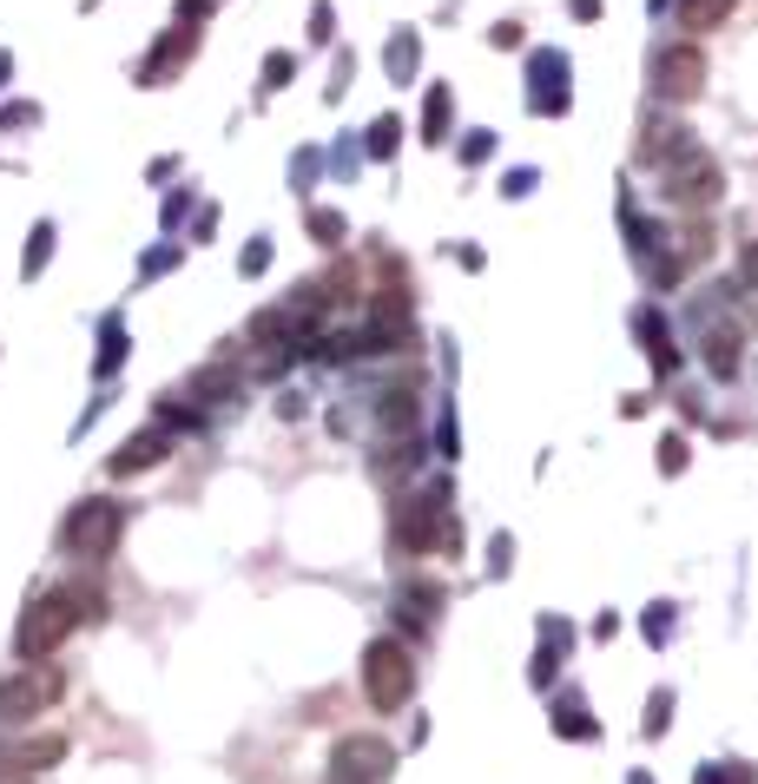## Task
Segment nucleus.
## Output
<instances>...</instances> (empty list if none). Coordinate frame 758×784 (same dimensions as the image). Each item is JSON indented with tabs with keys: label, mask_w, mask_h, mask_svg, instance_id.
I'll return each instance as SVG.
<instances>
[{
	"label": "nucleus",
	"mask_w": 758,
	"mask_h": 784,
	"mask_svg": "<svg viewBox=\"0 0 758 784\" xmlns=\"http://www.w3.org/2000/svg\"><path fill=\"white\" fill-rule=\"evenodd\" d=\"M449 119H455L449 86H429V100H423V139H429V145H442V139H449Z\"/></svg>",
	"instance_id": "16"
},
{
	"label": "nucleus",
	"mask_w": 758,
	"mask_h": 784,
	"mask_svg": "<svg viewBox=\"0 0 758 784\" xmlns=\"http://www.w3.org/2000/svg\"><path fill=\"white\" fill-rule=\"evenodd\" d=\"M409 692H415V659H409V646L389 640V633L370 640V646H363V699H370L376 712H402Z\"/></svg>",
	"instance_id": "2"
},
{
	"label": "nucleus",
	"mask_w": 758,
	"mask_h": 784,
	"mask_svg": "<svg viewBox=\"0 0 758 784\" xmlns=\"http://www.w3.org/2000/svg\"><path fill=\"white\" fill-rule=\"evenodd\" d=\"M40 113L34 106H0V132H21V126H34Z\"/></svg>",
	"instance_id": "32"
},
{
	"label": "nucleus",
	"mask_w": 758,
	"mask_h": 784,
	"mask_svg": "<svg viewBox=\"0 0 758 784\" xmlns=\"http://www.w3.org/2000/svg\"><path fill=\"white\" fill-rule=\"evenodd\" d=\"M53 692H60L53 672H27V666L8 672V679H0V725H27L34 712H47Z\"/></svg>",
	"instance_id": "7"
},
{
	"label": "nucleus",
	"mask_w": 758,
	"mask_h": 784,
	"mask_svg": "<svg viewBox=\"0 0 758 784\" xmlns=\"http://www.w3.org/2000/svg\"><path fill=\"white\" fill-rule=\"evenodd\" d=\"M633 323H640V336H646V357H653V370H659V376H672V363H680V357H672V336H666L659 310H640Z\"/></svg>",
	"instance_id": "15"
},
{
	"label": "nucleus",
	"mask_w": 758,
	"mask_h": 784,
	"mask_svg": "<svg viewBox=\"0 0 758 784\" xmlns=\"http://www.w3.org/2000/svg\"><path fill=\"white\" fill-rule=\"evenodd\" d=\"M646 79H653V100H659V106H686V100L706 93V53H699L693 40H666V47L653 53Z\"/></svg>",
	"instance_id": "6"
},
{
	"label": "nucleus",
	"mask_w": 758,
	"mask_h": 784,
	"mask_svg": "<svg viewBox=\"0 0 758 784\" xmlns=\"http://www.w3.org/2000/svg\"><path fill=\"white\" fill-rule=\"evenodd\" d=\"M198 21H211V0H179V27H198Z\"/></svg>",
	"instance_id": "33"
},
{
	"label": "nucleus",
	"mask_w": 758,
	"mask_h": 784,
	"mask_svg": "<svg viewBox=\"0 0 758 784\" xmlns=\"http://www.w3.org/2000/svg\"><path fill=\"white\" fill-rule=\"evenodd\" d=\"M396 132H402V119H396V113H383V119L370 126V158H389V152H396Z\"/></svg>",
	"instance_id": "27"
},
{
	"label": "nucleus",
	"mask_w": 758,
	"mask_h": 784,
	"mask_svg": "<svg viewBox=\"0 0 758 784\" xmlns=\"http://www.w3.org/2000/svg\"><path fill=\"white\" fill-rule=\"evenodd\" d=\"M509 198H522V192H535V171H509V185H501Z\"/></svg>",
	"instance_id": "37"
},
{
	"label": "nucleus",
	"mask_w": 758,
	"mask_h": 784,
	"mask_svg": "<svg viewBox=\"0 0 758 784\" xmlns=\"http://www.w3.org/2000/svg\"><path fill=\"white\" fill-rule=\"evenodd\" d=\"M666 712H672V692H653V706H646V738L666 732Z\"/></svg>",
	"instance_id": "31"
},
{
	"label": "nucleus",
	"mask_w": 758,
	"mask_h": 784,
	"mask_svg": "<svg viewBox=\"0 0 758 784\" xmlns=\"http://www.w3.org/2000/svg\"><path fill=\"white\" fill-rule=\"evenodd\" d=\"M396 606H402V627H415V633H423V627L436 620L442 593H436V587H402V600H396Z\"/></svg>",
	"instance_id": "17"
},
{
	"label": "nucleus",
	"mask_w": 758,
	"mask_h": 784,
	"mask_svg": "<svg viewBox=\"0 0 758 784\" xmlns=\"http://www.w3.org/2000/svg\"><path fill=\"white\" fill-rule=\"evenodd\" d=\"M310 237H317V244H344V237H350L344 211H330V205H317V211H310Z\"/></svg>",
	"instance_id": "23"
},
{
	"label": "nucleus",
	"mask_w": 758,
	"mask_h": 784,
	"mask_svg": "<svg viewBox=\"0 0 758 784\" xmlns=\"http://www.w3.org/2000/svg\"><path fill=\"white\" fill-rule=\"evenodd\" d=\"M396 764V751L383 738H344L336 745V764H330V784H383Z\"/></svg>",
	"instance_id": "8"
},
{
	"label": "nucleus",
	"mask_w": 758,
	"mask_h": 784,
	"mask_svg": "<svg viewBox=\"0 0 758 784\" xmlns=\"http://www.w3.org/2000/svg\"><path fill=\"white\" fill-rule=\"evenodd\" d=\"M165 455H172V428L158 422V428H139V435H132V442H126L106 468H113V475H145V468H158Z\"/></svg>",
	"instance_id": "12"
},
{
	"label": "nucleus",
	"mask_w": 758,
	"mask_h": 784,
	"mask_svg": "<svg viewBox=\"0 0 758 784\" xmlns=\"http://www.w3.org/2000/svg\"><path fill=\"white\" fill-rule=\"evenodd\" d=\"M719 192H725V171H719L712 152L686 145L680 158H666V185H659V198H666L672 211H712Z\"/></svg>",
	"instance_id": "4"
},
{
	"label": "nucleus",
	"mask_w": 758,
	"mask_h": 784,
	"mask_svg": "<svg viewBox=\"0 0 758 784\" xmlns=\"http://www.w3.org/2000/svg\"><path fill=\"white\" fill-rule=\"evenodd\" d=\"M535 79H561V53H541V60H535ZM561 106H567L561 86H541V93H535V113H561Z\"/></svg>",
	"instance_id": "21"
},
{
	"label": "nucleus",
	"mask_w": 758,
	"mask_h": 784,
	"mask_svg": "<svg viewBox=\"0 0 758 784\" xmlns=\"http://www.w3.org/2000/svg\"><path fill=\"white\" fill-rule=\"evenodd\" d=\"M66 758V738L60 732H40V738H21V745H8V751H0V764H8V771H47V764H60Z\"/></svg>",
	"instance_id": "13"
},
{
	"label": "nucleus",
	"mask_w": 758,
	"mask_h": 784,
	"mask_svg": "<svg viewBox=\"0 0 758 784\" xmlns=\"http://www.w3.org/2000/svg\"><path fill=\"white\" fill-rule=\"evenodd\" d=\"M646 640H653V646L666 640V606H653V614H646Z\"/></svg>",
	"instance_id": "38"
},
{
	"label": "nucleus",
	"mask_w": 758,
	"mask_h": 784,
	"mask_svg": "<svg viewBox=\"0 0 758 784\" xmlns=\"http://www.w3.org/2000/svg\"><path fill=\"white\" fill-rule=\"evenodd\" d=\"M237 265H244V278H258V271L271 265V244H265V237H250V244H244V257H237Z\"/></svg>",
	"instance_id": "30"
},
{
	"label": "nucleus",
	"mask_w": 758,
	"mask_h": 784,
	"mask_svg": "<svg viewBox=\"0 0 758 784\" xmlns=\"http://www.w3.org/2000/svg\"><path fill=\"white\" fill-rule=\"evenodd\" d=\"M488 152H494V139H488V132H475V139L462 145V158H468V165H475V158H488Z\"/></svg>",
	"instance_id": "36"
},
{
	"label": "nucleus",
	"mask_w": 758,
	"mask_h": 784,
	"mask_svg": "<svg viewBox=\"0 0 758 784\" xmlns=\"http://www.w3.org/2000/svg\"><path fill=\"white\" fill-rule=\"evenodd\" d=\"M554 732H561V738H601V725L587 719L580 692H561V699H554Z\"/></svg>",
	"instance_id": "14"
},
{
	"label": "nucleus",
	"mask_w": 758,
	"mask_h": 784,
	"mask_svg": "<svg viewBox=\"0 0 758 784\" xmlns=\"http://www.w3.org/2000/svg\"><path fill=\"white\" fill-rule=\"evenodd\" d=\"M100 343H106V350H100V363H93V370H100V376H113V370H119V363H126V323H119V317H113V323H106V336H100Z\"/></svg>",
	"instance_id": "24"
},
{
	"label": "nucleus",
	"mask_w": 758,
	"mask_h": 784,
	"mask_svg": "<svg viewBox=\"0 0 758 784\" xmlns=\"http://www.w3.org/2000/svg\"><path fill=\"white\" fill-rule=\"evenodd\" d=\"M455 528L449 520V481L423 488V494H409L396 507V548L402 554H442V535Z\"/></svg>",
	"instance_id": "5"
},
{
	"label": "nucleus",
	"mask_w": 758,
	"mask_h": 784,
	"mask_svg": "<svg viewBox=\"0 0 758 784\" xmlns=\"http://www.w3.org/2000/svg\"><path fill=\"white\" fill-rule=\"evenodd\" d=\"M119 535H126V501H113V494L79 501V507L66 514V528H60L66 554H79V561H106V554L119 548Z\"/></svg>",
	"instance_id": "3"
},
{
	"label": "nucleus",
	"mask_w": 758,
	"mask_h": 784,
	"mask_svg": "<svg viewBox=\"0 0 758 784\" xmlns=\"http://www.w3.org/2000/svg\"><path fill=\"white\" fill-rule=\"evenodd\" d=\"M693 139H686V119L680 113H666V106H653L646 119H640V139H633V158L640 165H666V158H680Z\"/></svg>",
	"instance_id": "9"
},
{
	"label": "nucleus",
	"mask_w": 758,
	"mask_h": 784,
	"mask_svg": "<svg viewBox=\"0 0 758 784\" xmlns=\"http://www.w3.org/2000/svg\"><path fill=\"white\" fill-rule=\"evenodd\" d=\"M719 21H732V0H680V27L706 34V27H719Z\"/></svg>",
	"instance_id": "19"
},
{
	"label": "nucleus",
	"mask_w": 758,
	"mask_h": 784,
	"mask_svg": "<svg viewBox=\"0 0 758 784\" xmlns=\"http://www.w3.org/2000/svg\"><path fill=\"white\" fill-rule=\"evenodd\" d=\"M376 422H383L389 435H409V428H415V396H409V389H389V396L376 402Z\"/></svg>",
	"instance_id": "18"
},
{
	"label": "nucleus",
	"mask_w": 758,
	"mask_h": 784,
	"mask_svg": "<svg viewBox=\"0 0 758 784\" xmlns=\"http://www.w3.org/2000/svg\"><path fill=\"white\" fill-rule=\"evenodd\" d=\"M79 620H100V593L53 587V593H40V600L27 606V614H21V627H14V653H21L27 666H40L47 653H60V646H66V633H73Z\"/></svg>",
	"instance_id": "1"
},
{
	"label": "nucleus",
	"mask_w": 758,
	"mask_h": 784,
	"mask_svg": "<svg viewBox=\"0 0 758 784\" xmlns=\"http://www.w3.org/2000/svg\"><path fill=\"white\" fill-rule=\"evenodd\" d=\"M8 73H14V53H8V47H0V86H8Z\"/></svg>",
	"instance_id": "40"
},
{
	"label": "nucleus",
	"mask_w": 758,
	"mask_h": 784,
	"mask_svg": "<svg viewBox=\"0 0 758 784\" xmlns=\"http://www.w3.org/2000/svg\"><path fill=\"white\" fill-rule=\"evenodd\" d=\"M291 73H297L291 53H271V60H265V86H271V93H278V86H291Z\"/></svg>",
	"instance_id": "29"
},
{
	"label": "nucleus",
	"mask_w": 758,
	"mask_h": 784,
	"mask_svg": "<svg viewBox=\"0 0 758 784\" xmlns=\"http://www.w3.org/2000/svg\"><path fill=\"white\" fill-rule=\"evenodd\" d=\"M224 389H237V370H231V363H211V370L192 376V396H198V402H211V396H224Z\"/></svg>",
	"instance_id": "22"
},
{
	"label": "nucleus",
	"mask_w": 758,
	"mask_h": 784,
	"mask_svg": "<svg viewBox=\"0 0 758 784\" xmlns=\"http://www.w3.org/2000/svg\"><path fill=\"white\" fill-rule=\"evenodd\" d=\"M192 53H198V34H192V27H172V34H165V40L139 60V86H172V79L192 66Z\"/></svg>",
	"instance_id": "11"
},
{
	"label": "nucleus",
	"mask_w": 758,
	"mask_h": 784,
	"mask_svg": "<svg viewBox=\"0 0 758 784\" xmlns=\"http://www.w3.org/2000/svg\"><path fill=\"white\" fill-rule=\"evenodd\" d=\"M699 357H706V370H712L719 383L738 376V363H745V330H738V317H706V330H699Z\"/></svg>",
	"instance_id": "10"
},
{
	"label": "nucleus",
	"mask_w": 758,
	"mask_h": 784,
	"mask_svg": "<svg viewBox=\"0 0 758 784\" xmlns=\"http://www.w3.org/2000/svg\"><path fill=\"white\" fill-rule=\"evenodd\" d=\"M712 224H686L680 237H672V257H680V265H706V257H712Z\"/></svg>",
	"instance_id": "20"
},
{
	"label": "nucleus",
	"mask_w": 758,
	"mask_h": 784,
	"mask_svg": "<svg viewBox=\"0 0 758 784\" xmlns=\"http://www.w3.org/2000/svg\"><path fill=\"white\" fill-rule=\"evenodd\" d=\"M415 60H423V47H415V34H396L389 40V79H409Z\"/></svg>",
	"instance_id": "25"
},
{
	"label": "nucleus",
	"mask_w": 758,
	"mask_h": 784,
	"mask_svg": "<svg viewBox=\"0 0 758 784\" xmlns=\"http://www.w3.org/2000/svg\"><path fill=\"white\" fill-rule=\"evenodd\" d=\"M0 784H34L27 771H8V764H0Z\"/></svg>",
	"instance_id": "39"
},
{
	"label": "nucleus",
	"mask_w": 758,
	"mask_h": 784,
	"mask_svg": "<svg viewBox=\"0 0 758 784\" xmlns=\"http://www.w3.org/2000/svg\"><path fill=\"white\" fill-rule=\"evenodd\" d=\"M47 257H53V224H34V244H27V257H21V271L40 278V271H47Z\"/></svg>",
	"instance_id": "26"
},
{
	"label": "nucleus",
	"mask_w": 758,
	"mask_h": 784,
	"mask_svg": "<svg viewBox=\"0 0 758 784\" xmlns=\"http://www.w3.org/2000/svg\"><path fill=\"white\" fill-rule=\"evenodd\" d=\"M686 468V435H666L659 442V475H680Z\"/></svg>",
	"instance_id": "28"
},
{
	"label": "nucleus",
	"mask_w": 758,
	"mask_h": 784,
	"mask_svg": "<svg viewBox=\"0 0 758 784\" xmlns=\"http://www.w3.org/2000/svg\"><path fill=\"white\" fill-rule=\"evenodd\" d=\"M719 784H758V771H751V764H745V758H732V764H725V771H719Z\"/></svg>",
	"instance_id": "34"
},
{
	"label": "nucleus",
	"mask_w": 758,
	"mask_h": 784,
	"mask_svg": "<svg viewBox=\"0 0 758 784\" xmlns=\"http://www.w3.org/2000/svg\"><path fill=\"white\" fill-rule=\"evenodd\" d=\"M310 40H330V0H317V8H310Z\"/></svg>",
	"instance_id": "35"
}]
</instances>
